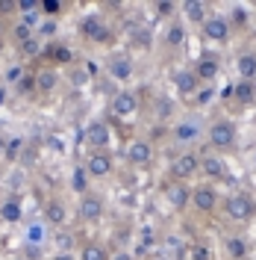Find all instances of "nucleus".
<instances>
[{"label":"nucleus","instance_id":"4c0bfd02","mask_svg":"<svg viewBox=\"0 0 256 260\" xmlns=\"http://www.w3.org/2000/svg\"><path fill=\"white\" fill-rule=\"evenodd\" d=\"M253 162H256V148H253Z\"/></svg>","mask_w":256,"mask_h":260},{"label":"nucleus","instance_id":"aec40b11","mask_svg":"<svg viewBox=\"0 0 256 260\" xmlns=\"http://www.w3.org/2000/svg\"><path fill=\"white\" fill-rule=\"evenodd\" d=\"M86 151H112V142H115V130L106 118H92L86 124Z\"/></svg>","mask_w":256,"mask_h":260},{"label":"nucleus","instance_id":"7ed1b4c3","mask_svg":"<svg viewBox=\"0 0 256 260\" xmlns=\"http://www.w3.org/2000/svg\"><path fill=\"white\" fill-rule=\"evenodd\" d=\"M218 216L230 228L250 225L256 219V192H250V189H230V192H224Z\"/></svg>","mask_w":256,"mask_h":260},{"label":"nucleus","instance_id":"9b49d317","mask_svg":"<svg viewBox=\"0 0 256 260\" xmlns=\"http://www.w3.org/2000/svg\"><path fill=\"white\" fill-rule=\"evenodd\" d=\"M218 248L224 260H253V240L244 234V228H224L218 237Z\"/></svg>","mask_w":256,"mask_h":260},{"label":"nucleus","instance_id":"9d476101","mask_svg":"<svg viewBox=\"0 0 256 260\" xmlns=\"http://www.w3.org/2000/svg\"><path fill=\"white\" fill-rule=\"evenodd\" d=\"M165 178L180 180V183H197L200 180V151H174L168 157Z\"/></svg>","mask_w":256,"mask_h":260},{"label":"nucleus","instance_id":"20e7f679","mask_svg":"<svg viewBox=\"0 0 256 260\" xmlns=\"http://www.w3.org/2000/svg\"><path fill=\"white\" fill-rule=\"evenodd\" d=\"M203 133H206V121L200 115H177L171 121L168 145L174 151H200L203 148Z\"/></svg>","mask_w":256,"mask_h":260},{"label":"nucleus","instance_id":"bb28decb","mask_svg":"<svg viewBox=\"0 0 256 260\" xmlns=\"http://www.w3.org/2000/svg\"><path fill=\"white\" fill-rule=\"evenodd\" d=\"M12 92L21 101H38V92H35V65H27V62L21 65L18 77L12 80Z\"/></svg>","mask_w":256,"mask_h":260},{"label":"nucleus","instance_id":"f257e3e1","mask_svg":"<svg viewBox=\"0 0 256 260\" xmlns=\"http://www.w3.org/2000/svg\"><path fill=\"white\" fill-rule=\"evenodd\" d=\"M77 36H80L82 45L89 48H106V50H115L118 45V24L106 12H86V15L77 21Z\"/></svg>","mask_w":256,"mask_h":260},{"label":"nucleus","instance_id":"c85d7f7f","mask_svg":"<svg viewBox=\"0 0 256 260\" xmlns=\"http://www.w3.org/2000/svg\"><path fill=\"white\" fill-rule=\"evenodd\" d=\"M159 254L168 260H186V248H189V240L186 237H180V234H165L159 243Z\"/></svg>","mask_w":256,"mask_h":260},{"label":"nucleus","instance_id":"f704fd0d","mask_svg":"<svg viewBox=\"0 0 256 260\" xmlns=\"http://www.w3.org/2000/svg\"><path fill=\"white\" fill-rule=\"evenodd\" d=\"M18 0H0V18L3 21H15L18 18Z\"/></svg>","mask_w":256,"mask_h":260},{"label":"nucleus","instance_id":"5701e85b","mask_svg":"<svg viewBox=\"0 0 256 260\" xmlns=\"http://www.w3.org/2000/svg\"><path fill=\"white\" fill-rule=\"evenodd\" d=\"M171 83H174L177 95L183 98V101H192L197 92H200V80L194 77L192 65H177V68H171Z\"/></svg>","mask_w":256,"mask_h":260},{"label":"nucleus","instance_id":"0eeeda50","mask_svg":"<svg viewBox=\"0 0 256 260\" xmlns=\"http://www.w3.org/2000/svg\"><path fill=\"white\" fill-rule=\"evenodd\" d=\"M221 201H224L221 186L206 183V180H197V183H192V204H189V213H192L194 219H215L218 210H221Z\"/></svg>","mask_w":256,"mask_h":260},{"label":"nucleus","instance_id":"ddd939ff","mask_svg":"<svg viewBox=\"0 0 256 260\" xmlns=\"http://www.w3.org/2000/svg\"><path fill=\"white\" fill-rule=\"evenodd\" d=\"M80 166H82V172L89 175L92 183H103V180H112L115 178L118 160H115L112 151H86Z\"/></svg>","mask_w":256,"mask_h":260},{"label":"nucleus","instance_id":"7c9ffc66","mask_svg":"<svg viewBox=\"0 0 256 260\" xmlns=\"http://www.w3.org/2000/svg\"><path fill=\"white\" fill-rule=\"evenodd\" d=\"M250 18H253V12H250L244 3L230 6V15H227V21H230V27H233V36H241V32L250 30Z\"/></svg>","mask_w":256,"mask_h":260},{"label":"nucleus","instance_id":"b1692460","mask_svg":"<svg viewBox=\"0 0 256 260\" xmlns=\"http://www.w3.org/2000/svg\"><path fill=\"white\" fill-rule=\"evenodd\" d=\"M62 83V71L50 68V65H35V92H38V101H48V98L56 95Z\"/></svg>","mask_w":256,"mask_h":260},{"label":"nucleus","instance_id":"4be33fe9","mask_svg":"<svg viewBox=\"0 0 256 260\" xmlns=\"http://www.w3.org/2000/svg\"><path fill=\"white\" fill-rule=\"evenodd\" d=\"M227 104L233 110H256V80H236L227 92Z\"/></svg>","mask_w":256,"mask_h":260},{"label":"nucleus","instance_id":"72a5a7b5","mask_svg":"<svg viewBox=\"0 0 256 260\" xmlns=\"http://www.w3.org/2000/svg\"><path fill=\"white\" fill-rule=\"evenodd\" d=\"M153 9H156V15H159L162 21H171V18L180 15V3H177V0H156Z\"/></svg>","mask_w":256,"mask_h":260},{"label":"nucleus","instance_id":"a878e982","mask_svg":"<svg viewBox=\"0 0 256 260\" xmlns=\"http://www.w3.org/2000/svg\"><path fill=\"white\" fill-rule=\"evenodd\" d=\"M144 110H150V121L171 124V121L177 118V104L168 95H162V92H156L150 101H144Z\"/></svg>","mask_w":256,"mask_h":260},{"label":"nucleus","instance_id":"f3484780","mask_svg":"<svg viewBox=\"0 0 256 260\" xmlns=\"http://www.w3.org/2000/svg\"><path fill=\"white\" fill-rule=\"evenodd\" d=\"M156 42H159V48L165 56L183 53L186 45H189V27H186V21L180 15L171 18V21H165V30H162V36H156Z\"/></svg>","mask_w":256,"mask_h":260},{"label":"nucleus","instance_id":"c756f323","mask_svg":"<svg viewBox=\"0 0 256 260\" xmlns=\"http://www.w3.org/2000/svg\"><path fill=\"white\" fill-rule=\"evenodd\" d=\"M236 74L239 80H256V48H241L236 53Z\"/></svg>","mask_w":256,"mask_h":260},{"label":"nucleus","instance_id":"a211bd4d","mask_svg":"<svg viewBox=\"0 0 256 260\" xmlns=\"http://www.w3.org/2000/svg\"><path fill=\"white\" fill-rule=\"evenodd\" d=\"M38 65H50V68H56V71H62V68H74V65H77V50L71 48L68 42H62V39L45 42V45H41Z\"/></svg>","mask_w":256,"mask_h":260},{"label":"nucleus","instance_id":"f8f14e48","mask_svg":"<svg viewBox=\"0 0 256 260\" xmlns=\"http://www.w3.org/2000/svg\"><path fill=\"white\" fill-rule=\"evenodd\" d=\"M41 219H45V225L48 231H65V228H71V204H68V198L59 192H50L41 198Z\"/></svg>","mask_w":256,"mask_h":260},{"label":"nucleus","instance_id":"2eb2a0df","mask_svg":"<svg viewBox=\"0 0 256 260\" xmlns=\"http://www.w3.org/2000/svg\"><path fill=\"white\" fill-rule=\"evenodd\" d=\"M106 77L115 83H121V89L127 86V83L136 80V71H139V65H136V56L130 53V50H109V56H106Z\"/></svg>","mask_w":256,"mask_h":260},{"label":"nucleus","instance_id":"c9c22d12","mask_svg":"<svg viewBox=\"0 0 256 260\" xmlns=\"http://www.w3.org/2000/svg\"><path fill=\"white\" fill-rule=\"evenodd\" d=\"M3 162H6V139L0 136V166H3Z\"/></svg>","mask_w":256,"mask_h":260},{"label":"nucleus","instance_id":"6ab92c4d","mask_svg":"<svg viewBox=\"0 0 256 260\" xmlns=\"http://www.w3.org/2000/svg\"><path fill=\"white\" fill-rule=\"evenodd\" d=\"M200 39H203L206 45H215V48H224V45L233 42V27H230V21H227L224 12H212V15L203 21Z\"/></svg>","mask_w":256,"mask_h":260},{"label":"nucleus","instance_id":"423d86ee","mask_svg":"<svg viewBox=\"0 0 256 260\" xmlns=\"http://www.w3.org/2000/svg\"><path fill=\"white\" fill-rule=\"evenodd\" d=\"M121 157H124V162H127L130 169H136V172H150V169L156 166V160H159V148L153 145L147 136L133 133V136H127V142H124Z\"/></svg>","mask_w":256,"mask_h":260},{"label":"nucleus","instance_id":"473e14b6","mask_svg":"<svg viewBox=\"0 0 256 260\" xmlns=\"http://www.w3.org/2000/svg\"><path fill=\"white\" fill-rule=\"evenodd\" d=\"M38 9H41V15H45V18L56 21L59 15H65V12L71 9V3H65V0H41V3H38Z\"/></svg>","mask_w":256,"mask_h":260},{"label":"nucleus","instance_id":"2f4dec72","mask_svg":"<svg viewBox=\"0 0 256 260\" xmlns=\"http://www.w3.org/2000/svg\"><path fill=\"white\" fill-rule=\"evenodd\" d=\"M186 260H212V245H209L203 237H194V240H189Z\"/></svg>","mask_w":256,"mask_h":260},{"label":"nucleus","instance_id":"393cba45","mask_svg":"<svg viewBox=\"0 0 256 260\" xmlns=\"http://www.w3.org/2000/svg\"><path fill=\"white\" fill-rule=\"evenodd\" d=\"M215 12V6L206 3V0H186V3H180V18L186 21V27H203V21Z\"/></svg>","mask_w":256,"mask_h":260},{"label":"nucleus","instance_id":"39448f33","mask_svg":"<svg viewBox=\"0 0 256 260\" xmlns=\"http://www.w3.org/2000/svg\"><path fill=\"white\" fill-rule=\"evenodd\" d=\"M144 113V95L139 89H133V86H124V89H118L109 101V124L115 127H121L124 121H133V118H139Z\"/></svg>","mask_w":256,"mask_h":260},{"label":"nucleus","instance_id":"4468645a","mask_svg":"<svg viewBox=\"0 0 256 260\" xmlns=\"http://www.w3.org/2000/svg\"><path fill=\"white\" fill-rule=\"evenodd\" d=\"M159 195L165 207L174 216H189V204H192V183H180V180L162 178L159 180Z\"/></svg>","mask_w":256,"mask_h":260},{"label":"nucleus","instance_id":"f03ea898","mask_svg":"<svg viewBox=\"0 0 256 260\" xmlns=\"http://www.w3.org/2000/svg\"><path fill=\"white\" fill-rule=\"evenodd\" d=\"M239 124L233 115H215L206 121V133H203V148L212 151V154H233L239 151Z\"/></svg>","mask_w":256,"mask_h":260},{"label":"nucleus","instance_id":"1a4fd4ad","mask_svg":"<svg viewBox=\"0 0 256 260\" xmlns=\"http://www.w3.org/2000/svg\"><path fill=\"white\" fill-rule=\"evenodd\" d=\"M118 30L124 36L130 53H150L156 48V32H153L150 24H144L142 18H124Z\"/></svg>","mask_w":256,"mask_h":260},{"label":"nucleus","instance_id":"e433bc0d","mask_svg":"<svg viewBox=\"0 0 256 260\" xmlns=\"http://www.w3.org/2000/svg\"><path fill=\"white\" fill-rule=\"evenodd\" d=\"M150 260H168V257H162V254H153V257H150Z\"/></svg>","mask_w":256,"mask_h":260},{"label":"nucleus","instance_id":"58836bf2","mask_svg":"<svg viewBox=\"0 0 256 260\" xmlns=\"http://www.w3.org/2000/svg\"><path fill=\"white\" fill-rule=\"evenodd\" d=\"M136 260H144V257H136Z\"/></svg>","mask_w":256,"mask_h":260},{"label":"nucleus","instance_id":"cd10ccee","mask_svg":"<svg viewBox=\"0 0 256 260\" xmlns=\"http://www.w3.org/2000/svg\"><path fill=\"white\" fill-rule=\"evenodd\" d=\"M77 260H112L109 254V245L97 237H82L77 245Z\"/></svg>","mask_w":256,"mask_h":260},{"label":"nucleus","instance_id":"dca6fc26","mask_svg":"<svg viewBox=\"0 0 256 260\" xmlns=\"http://www.w3.org/2000/svg\"><path fill=\"white\" fill-rule=\"evenodd\" d=\"M200 180L206 183H230L233 180V169H230V160L221 157V154H212L206 148H200Z\"/></svg>","mask_w":256,"mask_h":260},{"label":"nucleus","instance_id":"6e6552de","mask_svg":"<svg viewBox=\"0 0 256 260\" xmlns=\"http://www.w3.org/2000/svg\"><path fill=\"white\" fill-rule=\"evenodd\" d=\"M74 216L80 228H97L106 219V195L100 189H86L82 195H77V204H74Z\"/></svg>","mask_w":256,"mask_h":260},{"label":"nucleus","instance_id":"412c9836","mask_svg":"<svg viewBox=\"0 0 256 260\" xmlns=\"http://www.w3.org/2000/svg\"><path fill=\"white\" fill-rule=\"evenodd\" d=\"M192 71H194V77L200 80V86H215L218 77H221V56L215 50H203V53L194 56Z\"/></svg>","mask_w":256,"mask_h":260}]
</instances>
